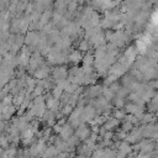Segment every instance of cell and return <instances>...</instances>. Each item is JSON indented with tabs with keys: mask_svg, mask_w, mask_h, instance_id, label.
Segmentation results:
<instances>
[{
	"mask_svg": "<svg viewBox=\"0 0 158 158\" xmlns=\"http://www.w3.org/2000/svg\"><path fill=\"white\" fill-rule=\"evenodd\" d=\"M67 75H68V72L64 67H58L53 70V78L57 80V81H62V80H67Z\"/></svg>",
	"mask_w": 158,
	"mask_h": 158,
	"instance_id": "1",
	"label": "cell"
},
{
	"mask_svg": "<svg viewBox=\"0 0 158 158\" xmlns=\"http://www.w3.org/2000/svg\"><path fill=\"white\" fill-rule=\"evenodd\" d=\"M143 137V133H142V130H132L131 133L126 137V139L130 142V143H137L138 141H141Z\"/></svg>",
	"mask_w": 158,
	"mask_h": 158,
	"instance_id": "2",
	"label": "cell"
},
{
	"mask_svg": "<svg viewBox=\"0 0 158 158\" xmlns=\"http://www.w3.org/2000/svg\"><path fill=\"white\" fill-rule=\"evenodd\" d=\"M77 137L80 139V141H85L86 138H89V136H90V130L85 126V125H80L79 127H78V130H77Z\"/></svg>",
	"mask_w": 158,
	"mask_h": 158,
	"instance_id": "3",
	"label": "cell"
},
{
	"mask_svg": "<svg viewBox=\"0 0 158 158\" xmlns=\"http://www.w3.org/2000/svg\"><path fill=\"white\" fill-rule=\"evenodd\" d=\"M69 60L73 62L74 64H77V63H79V62L83 60V56L80 54L79 51H73V52L70 53V56H69Z\"/></svg>",
	"mask_w": 158,
	"mask_h": 158,
	"instance_id": "4",
	"label": "cell"
},
{
	"mask_svg": "<svg viewBox=\"0 0 158 158\" xmlns=\"http://www.w3.org/2000/svg\"><path fill=\"white\" fill-rule=\"evenodd\" d=\"M84 115H85L86 120H91L96 115V110L94 109V106H86L84 109Z\"/></svg>",
	"mask_w": 158,
	"mask_h": 158,
	"instance_id": "5",
	"label": "cell"
},
{
	"mask_svg": "<svg viewBox=\"0 0 158 158\" xmlns=\"http://www.w3.org/2000/svg\"><path fill=\"white\" fill-rule=\"evenodd\" d=\"M117 125H118V120L115 118V117H112V118H109V120L105 122V128H106V130H112V128H115Z\"/></svg>",
	"mask_w": 158,
	"mask_h": 158,
	"instance_id": "6",
	"label": "cell"
},
{
	"mask_svg": "<svg viewBox=\"0 0 158 158\" xmlns=\"http://www.w3.org/2000/svg\"><path fill=\"white\" fill-rule=\"evenodd\" d=\"M132 128H133V123H132L131 121H125V122H123V125H122V131L128 132V131H132Z\"/></svg>",
	"mask_w": 158,
	"mask_h": 158,
	"instance_id": "7",
	"label": "cell"
},
{
	"mask_svg": "<svg viewBox=\"0 0 158 158\" xmlns=\"http://www.w3.org/2000/svg\"><path fill=\"white\" fill-rule=\"evenodd\" d=\"M141 120H142V122H144V123H149L151 121H153V115H152V114L142 115V116H141Z\"/></svg>",
	"mask_w": 158,
	"mask_h": 158,
	"instance_id": "8",
	"label": "cell"
},
{
	"mask_svg": "<svg viewBox=\"0 0 158 158\" xmlns=\"http://www.w3.org/2000/svg\"><path fill=\"white\" fill-rule=\"evenodd\" d=\"M114 115H115V118H117V120H122V118L126 117L125 112L121 111V110H115V111H114Z\"/></svg>",
	"mask_w": 158,
	"mask_h": 158,
	"instance_id": "9",
	"label": "cell"
}]
</instances>
